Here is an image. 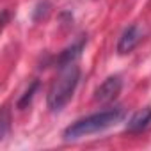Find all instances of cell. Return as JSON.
<instances>
[{"instance_id":"1","label":"cell","mask_w":151,"mask_h":151,"mask_svg":"<svg viewBox=\"0 0 151 151\" xmlns=\"http://www.w3.org/2000/svg\"><path fill=\"white\" fill-rule=\"evenodd\" d=\"M124 117V109L123 107H112L101 112H94L89 114L86 117H80L75 123H71L64 132H62V139L64 140H78L84 139L87 135L103 132L114 124H117L121 119Z\"/></svg>"},{"instance_id":"2","label":"cell","mask_w":151,"mask_h":151,"mask_svg":"<svg viewBox=\"0 0 151 151\" xmlns=\"http://www.w3.org/2000/svg\"><path fill=\"white\" fill-rule=\"evenodd\" d=\"M78 82H80V68L77 66V62L59 68L57 77L53 78L46 94V105L50 112H60L69 103V100L73 98L75 91L78 87Z\"/></svg>"},{"instance_id":"3","label":"cell","mask_w":151,"mask_h":151,"mask_svg":"<svg viewBox=\"0 0 151 151\" xmlns=\"http://www.w3.org/2000/svg\"><path fill=\"white\" fill-rule=\"evenodd\" d=\"M121 89H123V80H121V77H119V75H112V77L105 78V80L96 87V91H94V94H93V100H94L96 103H110V101H114V100L119 96Z\"/></svg>"},{"instance_id":"4","label":"cell","mask_w":151,"mask_h":151,"mask_svg":"<svg viewBox=\"0 0 151 151\" xmlns=\"http://www.w3.org/2000/svg\"><path fill=\"white\" fill-rule=\"evenodd\" d=\"M142 37H144V32H142V29H140L137 23L126 27V29L123 30V34L119 36V41H117L116 52H117L119 55L132 53V52L137 48V45L142 41Z\"/></svg>"},{"instance_id":"5","label":"cell","mask_w":151,"mask_h":151,"mask_svg":"<svg viewBox=\"0 0 151 151\" xmlns=\"http://www.w3.org/2000/svg\"><path fill=\"white\" fill-rule=\"evenodd\" d=\"M87 43V37H82L78 41H75L71 43L68 48H64L57 57H55V66L57 68H62V66H68V64H73V62H77V59L82 55V50Z\"/></svg>"},{"instance_id":"6","label":"cell","mask_w":151,"mask_h":151,"mask_svg":"<svg viewBox=\"0 0 151 151\" xmlns=\"http://www.w3.org/2000/svg\"><path fill=\"white\" fill-rule=\"evenodd\" d=\"M151 124V107H144L140 110H137L126 123L124 130L128 133H140L144 130H147Z\"/></svg>"},{"instance_id":"7","label":"cell","mask_w":151,"mask_h":151,"mask_svg":"<svg viewBox=\"0 0 151 151\" xmlns=\"http://www.w3.org/2000/svg\"><path fill=\"white\" fill-rule=\"evenodd\" d=\"M37 89H39V80H34L27 89H25V93L20 96V100H18V103H16V107L20 109V110H23V109H27L30 103H32V100H34V96H36V93H37Z\"/></svg>"},{"instance_id":"8","label":"cell","mask_w":151,"mask_h":151,"mask_svg":"<svg viewBox=\"0 0 151 151\" xmlns=\"http://www.w3.org/2000/svg\"><path fill=\"white\" fill-rule=\"evenodd\" d=\"M9 123H11V117H9V110L4 109L2 110V117H0V140H4L7 132H9Z\"/></svg>"}]
</instances>
